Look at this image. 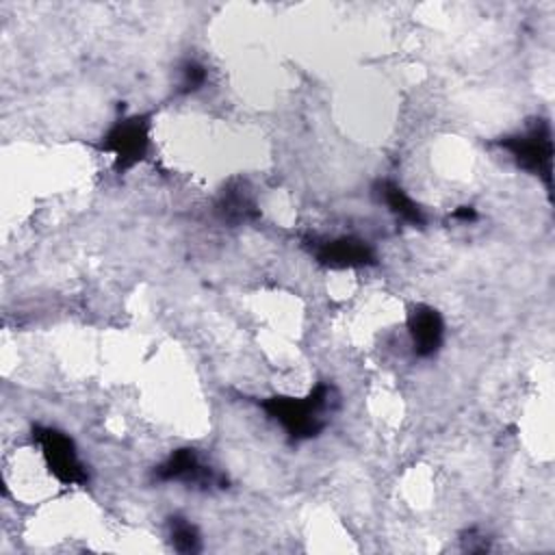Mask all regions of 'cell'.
<instances>
[{
    "instance_id": "obj_1",
    "label": "cell",
    "mask_w": 555,
    "mask_h": 555,
    "mask_svg": "<svg viewBox=\"0 0 555 555\" xmlns=\"http://www.w3.org/2000/svg\"><path fill=\"white\" fill-rule=\"evenodd\" d=\"M293 440H308L319 436L330 414L338 405V392L332 384H317L306 397H267L258 403Z\"/></svg>"
},
{
    "instance_id": "obj_2",
    "label": "cell",
    "mask_w": 555,
    "mask_h": 555,
    "mask_svg": "<svg viewBox=\"0 0 555 555\" xmlns=\"http://www.w3.org/2000/svg\"><path fill=\"white\" fill-rule=\"evenodd\" d=\"M499 145L509 152L516 165L538 178L544 180L546 189H551V171H553V134L551 126L544 119L531 121L525 130L503 137Z\"/></svg>"
},
{
    "instance_id": "obj_3",
    "label": "cell",
    "mask_w": 555,
    "mask_h": 555,
    "mask_svg": "<svg viewBox=\"0 0 555 555\" xmlns=\"http://www.w3.org/2000/svg\"><path fill=\"white\" fill-rule=\"evenodd\" d=\"M33 440L39 444L48 470L61 483L82 486L89 481L87 468L78 457L76 444L65 431H61L56 427H48V425H35Z\"/></svg>"
},
{
    "instance_id": "obj_4",
    "label": "cell",
    "mask_w": 555,
    "mask_h": 555,
    "mask_svg": "<svg viewBox=\"0 0 555 555\" xmlns=\"http://www.w3.org/2000/svg\"><path fill=\"white\" fill-rule=\"evenodd\" d=\"M100 147L111 152L115 158V169L126 171L134 167L150 147V117L147 115H130L117 119L108 132L102 137Z\"/></svg>"
},
{
    "instance_id": "obj_5",
    "label": "cell",
    "mask_w": 555,
    "mask_h": 555,
    "mask_svg": "<svg viewBox=\"0 0 555 555\" xmlns=\"http://www.w3.org/2000/svg\"><path fill=\"white\" fill-rule=\"evenodd\" d=\"M154 479L156 481H180L186 486H195V488H223L225 486V477L219 475L212 466L204 464L197 455L195 449L191 447H182L176 449L165 462H160L154 468Z\"/></svg>"
},
{
    "instance_id": "obj_6",
    "label": "cell",
    "mask_w": 555,
    "mask_h": 555,
    "mask_svg": "<svg viewBox=\"0 0 555 555\" xmlns=\"http://www.w3.org/2000/svg\"><path fill=\"white\" fill-rule=\"evenodd\" d=\"M310 251L321 264L327 267H369L375 264V249L358 236H336L314 241Z\"/></svg>"
},
{
    "instance_id": "obj_7",
    "label": "cell",
    "mask_w": 555,
    "mask_h": 555,
    "mask_svg": "<svg viewBox=\"0 0 555 555\" xmlns=\"http://www.w3.org/2000/svg\"><path fill=\"white\" fill-rule=\"evenodd\" d=\"M408 332L412 338L414 353L418 358H429L442 347L444 321L436 308L418 304L408 317Z\"/></svg>"
},
{
    "instance_id": "obj_8",
    "label": "cell",
    "mask_w": 555,
    "mask_h": 555,
    "mask_svg": "<svg viewBox=\"0 0 555 555\" xmlns=\"http://www.w3.org/2000/svg\"><path fill=\"white\" fill-rule=\"evenodd\" d=\"M375 195L379 197V202H384L388 206V210L410 223V225H425V215H423V208L395 182L390 180H379L375 184Z\"/></svg>"
},
{
    "instance_id": "obj_9",
    "label": "cell",
    "mask_w": 555,
    "mask_h": 555,
    "mask_svg": "<svg viewBox=\"0 0 555 555\" xmlns=\"http://www.w3.org/2000/svg\"><path fill=\"white\" fill-rule=\"evenodd\" d=\"M215 210L228 223H243V221H251L258 217L256 202L243 184H232V186L223 189L217 199Z\"/></svg>"
},
{
    "instance_id": "obj_10",
    "label": "cell",
    "mask_w": 555,
    "mask_h": 555,
    "mask_svg": "<svg viewBox=\"0 0 555 555\" xmlns=\"http://www.w3.org/2000/svg\"><path fill=\"white\" fill-rule=\"evenodd\" d=\"M169 538L178 553H195L199 551V533L195 525H191L186 518L173 516L169 520Z\"/></svg>"
},
{
    "instance_id": "obj_11",
    "label": "cell",
    "mask_w": 555,
    "mask_h": 555,
    "mask_svg": "<svg viewBox=\"0 0 555 555\" xmlns=\"http://www.w3.org/2000/svg\"><path fill=\"white\" fill-rule=\"evenodd\" d=\"M206 78H208V72L202 63L197 61H186L182 67H180V91L182 93H195L199 91L204 85H206Z\"/></svg>"
},
{
    "instance_id": "obj_12",
    "label": "cell",
    "mask_w": 555,
    "mask_h": 555,
    "mask_svg": "<svg viewBox=\"0 0 555 555\" xmlns=\"http://www.w3.org/2000/svg\"><path fill=\"white\" fill-rule=\"evenodd\" d=\"M453 217H457V219H464V221H473L477 215H475V210H473L470 206H462V210H457Z\"/></svg>"
}]
</instances>
